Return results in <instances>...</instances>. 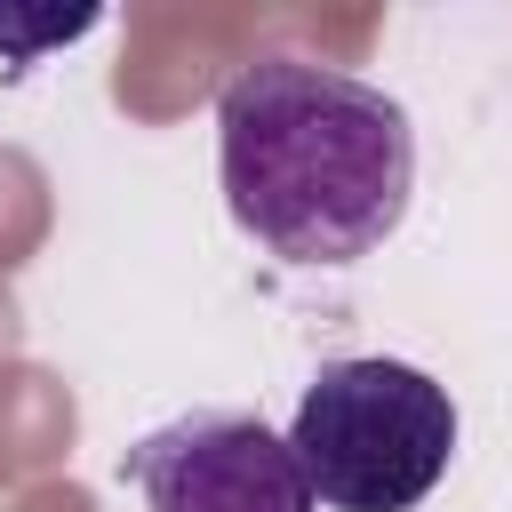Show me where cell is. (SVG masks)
<instances>
[{"instance_id": "cell-1", "label": "cell", "mask_w": 512, "mask_h": 512, "mask_svg": "<svg viewBox=\"0 0 512 512\" xmlns=\"http://www.w3.org/2000/svg\"><path fill=\"white\" fill-rule=\"evenodd\" d=\"M216 176L232 224L280 264H360L408 216L416 128L360 72L256 56L216 96Z\"/></svg>"}, {"instance_id": "cell-2", "label": "cell", "mask_w": 512, "mask_h": 512, "mask_svg": "<svg viewBox=\"0 0 512 512\" xmlns=\"http://www.w3.org/2000/svg\"><path fill=\"white\" fill-rule=\"evenodd\" d=\"M288 448L328 512H416L456 464V400L416 360H320Z\"/></svg>"}, {"instance_id": "cell-3", "label": "cell", "mask_w": 512, "mask_h": 512, "mask_svg": "<svg viewBox=\"0 0 512 512\" xmlns=\"http://www.w3.org/2000/svg\"><path fill=\"white\" fill-rule=\"evenodd\" d=\"M144 512H320L288 432L240 408H192L120 456Z\"/></svg>"}]
</instances>
